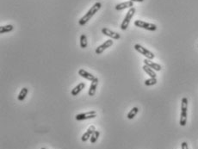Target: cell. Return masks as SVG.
<instances>
[{
	"mask_svg": "<svg viewBox=\"0 0 198 149\" xmlns=\"http://www.w3.org/2000/svg\"><path fill=\"white\" fill-rule=\"evenodd\" d=\"M101 7H102V3H99V2H97V3H96L91 8H90V10H88V12L84 16V17H82L81 18L79 19V21H78V24L80 25V26H84V25H85L89 21H90V19L92 18V17L101 9Z\"/></svg>",
	"mask_w": 198,
	"mask_h": 149,
	"instance_id": "1",
	"label": "cell"
},
{
	"mask_svg": "<svg viewBox=\"0 0 198 149\" xmlns=\"http://www.w3.org/2000/svg\"><path fill=\"white\" fill-rule=\"evenodd\" d=\"M188 112V99L187 97H183L181 102V115H180V123L181 126H185L187 122V114Z\"/></svg>",
	"mask_w": 198,
	"mask_h": 149,
	"instance_id": "2",
	"label": "cell"
},
{
	"mask_svg": "<svg viewBox=\"0 0 198 149\" xmlns=\"http://www.w3.org/2000/svg\"><path fill=\"white\" fill-rule=\"evenodd\" d=\"M135 11H136L135 8H134V7H132V8H130L129 10L127 12V15L125 16V18H124V20L122 21V24H121V29H122V30H126L127 29V27H128V25H129V23H130V21H131V19L133 18V17H134Z\"/></svg>",
	"mask_w": 198,
	"mask_h": 149,
	"instance_id": "3",
	"label": "cell"
},
{
	"mask_svg": "<svg viewBox=\"0 0 198 149\" xmlns=\"http://www.w3.org/2000/svg\"><path fill=\"white\" fill-rule=\"evenodd\" d=\"M134 25L136 27L144 29H146V30H149V31H155L157 29V26L155 24L150 23V22H144V21H141V20H136L134 22Z\"/></svg>",
	"mask_w": 198,
	"mask_h": 149,
	"instance_id": "4",
	"label": "cell"
},
{
	"mask_svg": "<svg viewBox=\"0 0 198 149\" xmlns=\"http://www.w3.org/2000/svg\"><path fill=\"white\" fill-rule=\"evenodd\" d=\"M134 49L137 51V52H139L141 55H144L146 59H153V58H154V55L151 52V51H149L148 49H146V48H144V47H142L141 45H140V44H135L134 45Z\"/></svg>",
	"mask_w": 198,
	"mask_h": 149,
	"instance_id": "5",
	"label": "cell"
},
{
	"mask_svg": "<svg viewBox=\"0 0 198 149\" xmlns=\"http://www.w3.org/2000/svg\"><path fill=\"white\" fill-rule=\"evenodd\" d=\"M97 117V112L95 111H90L89 112L85 113H81L78 114L75 116V119L77 121H84V120H88V119H93Z\"/></svg>",
	"mask_w": 198,
	"mask_h": 149,
	"instance_id": "6",
	"label": "cell"
},
{
	"mask_svg": "<svg viewBox=\"0 0 198 149\" xmlns=\"http://www.w3.org/2000/svg\"><path fill=\"white\" fill-rule=\"evenodd\" d=\"M112 45H113V41H112V39L107 40L106 41H104V43H103L102 45H100V46L96 49L95 52H96L97 55H101L105 49H107L108 48H110Z\"/></svg>",
	"mask_w": 198,
	"mask_h": 149,
	"instance_id": "7",
	"label": "cell"
},
{
	"mask_svg": "<svg viewBox=\"0 0 198 149\" xmlns=\"http://www.w3.org/2000/svg\"><path fill=\"white\" fill-rule=\"evenodd\" d=\"M102 33H103L104 36H108V37H110L111 39H114V40H119V39L121 38V36H120L118 33L110 30V29H108V28H104V29H102Z\"/></svg>",
	"mask_w": 198,
	"mask_h": 149,
	"instance_id": "8",
	"label": "cell"
},
{
	"mask_svg": "<svg viewBox=\"0 0 198 149\" xmlns=\"http://www.w3.org/2000/svg\"><path fill=\"white\" fill-rule=\"evenodd\" d=\"M134 6V2L132 1H127V2H124V3H118L115 5V10H125V9H127V8H132Z\"/></svg>",
	"mask_w": 198,
	"mask_h": 149,
	"instance_id": "9",
	"label": "cell"
},
{
	"mask_svg": "<svg viewBox=\"0 0 198 149\" xmlns=\"http://www.w3.org/2000/svg\"><path fill=\"white\" fill-rule=\"evenodd\" d=\"M96 130V128H95V126H93V125H91V126H90L89 128H88V129H87V131L82 135V137H81V140H82V141H87L89 139H90V136H91V134L94 133V131Z\"/></svg>",
	"mask_w": 198,
	"mask_h": 149,
	"instance_id": "10",
	"label": "cell"
},
{
	"mask_svg": "<svg viewBox=\"0 0 198 149\" xmlns=\"http://www.w3.org/2000/svg\"><path fill=\"white\" fill-rule=\"evenodd\" d=\"M144 63L146 66H149L150 68H152L154 71H160L161 70V66L159 65V64H157V63L153 62L151 59H144Z\"/></svg>",
	"mask_w": 198,
	"mask_h": 149,
	"instance_id": "11",
	"label": "cell"
},
{
	"mask_svg": "<svg viewBox=\"0 0 198 149\" xmlns=\"http://www.w3.org/2000/svg\"><path fill=\"white\" fill-rule=\"evenodd\" d=\"M78 75H79L80 77H82V78H84L89 80V81H93V80L96 78V77H95L94 75H92L91 73H88L87 71L84 70V69H79V70H78Z\"/></svg>",
	"mask_w": 198,
	"mask_h": 149,
	"instance_id": "12",
	"label": "cell"
},
{
	"mask_svg": "<svg viewBox=\"0 0 198 149\" xmlns=\"http://www.w3.org/2000/svg\"><path fill=\"white\" fill-rule=\"evenodd\" d=\"M97 85H98V78H96L93 81H91V84H90V89H89V92H88V95H89V96L92 97V96L95 95L96 91H97Z\"/></svg>",
	"mask_w": 198,
	"mask_h": 149,
	"instance_id": "13",
	"label": "cell"
},
{
	"mask_svg": "<svg viewBox=\"0 0 198 149\" xmlns=\"http://www.w3.org/2000/svg\"><path fill=\"white\" fill-rule=\"evenodd\" d=\"M85 83H79L77 86H75L72 90V96H77L78 94H79L80 92L83 91V89H85Z\"/></svg>",
	"mask_w": 198,
	"mask_h": 149,
	"instance_id": "14",
	"label": "cell"
},
{
	"mask_svg": "<svg viewBox=\"0 0 198 149\" xmlns=\"http://www.w3.org/2000/svg\"><path fill=\"white\" fill-rule=\"evenodd\" d=\"M14 29L13 25L9 24V25H4V26H1L0 27V34H4V33H8L10 32Z\"/></svg>",
	"mask_w": 198,
	"mask_h": 149,
	"instance_id": "15",
	"label": "cell"
},
{
	"mask_svg": "<svg viewBox=\"0 0 198 149\" xmlns=\"http://www.w3.org/2000/svg\"><path fill=\"white\" fill-rule=\"evenodd\" d=\"M28 93H29V89L26 88V87L22 88V89L21 90V92H20L19 95H18L17 99L19 101H23V100L25 99V97H26V96H27V94Z\"/></svg>",
	"mask_w": 198,
	"mask_h": 149,
	"instance_id": "16",
	"label": "cell"
},
{
	"mask_svg": "<svg viewBox=\"0 0 198 149\" xmlns=\"http://www.w3.org/2000/svg\"><path fill=\"white\" fill-rule=\"evenodd\" d=\"M88 45V41H87V37L85 34H82L80 36V47L82 48H86Z\"/></svg>",
	"mask_w": 198,
	"mask_h": 149,
	"instance_id": "17",
	"label": "cell"
},
{
	"mask_svg": "<svg viewBox=\"0 0 198 149\" xmlns=\"http://www.w3.org/2000/svg\"><path fill=\"white\" fill-rule=\"evenodd\" d=\"M142 68H143V70L146 72V73H147V75H149L151 78H156V73H155L154 70H153L152 68H150L149 66H147L146 65H145Z\"/></svg>",
	"mask_w": 198,
	"mask_h": 149,
	"instance_id": "18",
	"label": "cell"
},
{
	"mask_svg": "<svg viewBox=\"0 0 198 149\" xmlns=\"http://www.w3.org/2000/svg\"><path fill=\"white\" fill-rule=\"evenodd\" d=\"M139 112V108H137V107H134L130 111L128 112V114H127V118L129 119V120H132V119H134V116L137 115V113Z\"/></svg>",
	"mask_w": 198,
	"mask_h": 149,
	"instance_id": "19",
	"label": "cell"
},
{
	"mask_svg": "<svg viewBox=\"0 0 198 149\" xmlns=\"http://www.w3.org/2000/svg\"><path fill=\"white\" fill-rule=\"evenodd\" d=\"M157 84V79L156 78H150L148 79H146L145 80V85L146 86H152V85H154Z\"/></svg>",
	"mask_w": 198,
	"mask_h": 149,
	"instance_id": "20",
	"label": "cell"
},
{
	"mask_svg": "<svg viewBox=\"0 0 198 149\" xmlns=\"http://www.w3.org/2000/svg\"><path fill=\"white\" fill-rule=\"evenodd\" d=\"M99 135H100V132L97 130H95L94 131V133L91 134V136H90V143H95L97 141V139H98V137H99Z\"/></svg>",
	"mask_w": 198,
	"mask_h": 149,
	"instance_id": "21",
	"label": "cell"
},
{
	"mask_svg": "<svg viewBox=\"0 0 198 149\" xmlns=\"http://www.w3.org/2000/svg\"><path fill=\"white\" fill-rule=\"evenodd\" d=\"M181 148H182V149H189V148H188V144H187V142H183L182 144H181Z\"/></svg>",
	"mask_w": 198,
	"mask_h": 149,
	"instance_id": "22",
	"label": "cell"
},
{
	"mask_svg": "<svg viewBox=\"0 0 198 149\" xmlns=\"http://www.w3.org/2000/svg\"><path fill=\"white\" fill-rule=\"evenodd\" d=\"M132 2H138V3H141V2H143L144 0H130Z\"/></svg>",
	"mask_w": 198,
	"mask_h": 149,
	"instance_id": "23",
	"label": "cell"
},
{
	"mask_svg": "<svg viewBox=\"0 0 198 149\" xmlns=\"http://www.w3.org/2000/svg\"><path fill=\"white\" fill-rule=\"evenodd\" d=\"M41 149H46V148H41Z\"/></svg>",
	"mask_w": 198,
	"mask_h": 149,
	"instance_id": "24",
	"label": "cell"
}]
</instances>
